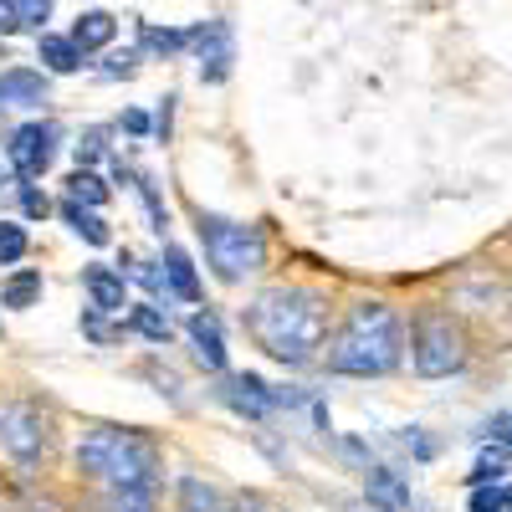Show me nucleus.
Wrapping results in <instances>:
<instances>
[{
    "label": "nucleus",
    "mask_w": 512,
    "mask_h": 512,
    "mask_svg": "<svg viewBox=\"0 0 512 512\" xmlns=\"http://www.w3.org/2000/svg\"><path fill=\"white\" fill-rule=\"evenodd\" d=\"M21 210H26L31 221H41V216H47V210H52V200H47V195H41V190H36V185L26 180V185H21Z\"/></svg>",
    "instance_id": "c756f323"
},
{
    "label": "nucleus",
    "mask_w": 512,
    "mask_h": 512,
    "mask_svg": "<svg viewBox=\"0 0 512 512\" xmlns=\"http://www.w3.org/2000/svg\"><path fill=\"white\" fill-rule=\"evenodd\" d=\"M62 221L88 241V246H108L113 241V231H108V221L98 216V210H88V205H77V200H62Z\"/></svg>",
    "instance_id": "6ab92c4d"
},
{
    "label": "nucleus",
    "mask_w": 512,
    "mask_h": 512,
    "mask_svg": "<svg viewBox=\"0 0 512 512\" xmlns=\"http://www.w3.org/2000/svg\"><path fill=\"white\" fill-rule=\"evenodd\" d=\"M190 47V31H175V26H154V21H144L139 26V57L149 52V57H180Z\"/></svg>",
    "instance_id": "a211bd4d"
},
{
    "label": "nucleus",
    "mask_w": 512,
    "mask_h": 512,
    "mask_svg": "<svg viewBox=\"0 0 512 512\" xmlns=\"http://www.w3.org/2000/svg\"><path fill=\"white\" fill-rule=\"evenodd\" d=\"M77 466L103 487H154L159 482V451L149 436L123 431V425H98L77 441Z\"/></svg>",
    "instance_id": "7ed1b4c3"
},
{
    "label": "nucleus",
    "mask_w": 512,
    "mask_h": 512,
    "mask_svg": "<svg viewBox=\"0 0 512 512\" xmlns=\"http://www.w3.org/2000/svg\"><path fill=\"white\" fill-rule=\"evenodd\" d=\"M169 118H175V98H164V108H159V118H154V134H159V139H169Z\"/></svg>",
    "instance_id": "e433bc0d"
},
{
    "label": "nucleus",
    "mask_w": 512,
    "mask_h": 512,
    "mask_svg": "<svg viewBox=\"0 0 512 512\" xmlns=\"http://www.w3.org/2000/svg\"><path fill=\"white\" fill-rule=\"evenodd\" d=\"M246 328L251 338L262 344L277 364L287 369H303L318 359L323 349V333H328V308L323 297L308 292V287H272L251 303L246 313Z\"/></svg>",
    "instance_id": "f257e3e1"
},
{
    "label": "nucleus",
    "mask_w": 512,
    "mask_h": 512,
    "mask_svg": "<svg viewBox=\"0 0 512 512\" xmlns=\"http://www.w3.org/2000/svg\"><path fill=\"white\" fill-rule=\"evenodd\" d=\"M364 497L379 512H410V482L395 466H364Z\"/></svg>",
    "instance_id": "9d476101"
},
{
    "label": "nucleus",
    "mask_w": 512,
    "mask_h": 512,
    "mask_svg": "<svg viewBox=\"0 0 512 512\" xmlns=\"http://www.w3.org/2000/svg\"><path fill=\"white\" fill-rule=\"evenodd\" d=\"M11 31H21V21H16V6H11V0H0V36H11Z\"/></svg>",
    "instance_id": "c9c22d12"
},
{
    "label": "nucleus",
    "mask_w": 512,
    "mask_h": 512,
    "mask_svg": "<svg viewBox=\"0 0 512 512\" xmlns=\"http://www.w3.org/2000/svg\"><path fill=\"white\" fill-rule=\"evenodd\" d=\"M507 472H512V451L492 441V451L477 456V466H472V477H466V482H472V487H487V482H497V477H507Z\"/></svg>",
    "instance_id": "4be33fe9"
},
{
    "label": "nucleus",
    "mask_w": 512,
    "mask_h": 512,
    "mask_svg": "<svg viewBox=\"0 0 512 512\" xmlns=\"http://www.w3.org/2000/svg\"><path fill=\"white\" fill-rule=\"evenodd\" d=\"M134 72H139V52H113V57H108V67H103V77H108V82L134 77Z\"/></svg>",
    "instance_id": "c85d7f7f"
},
{
    "label": "nucleus",
    "mask_w": 512,
    "mask_h": 512,
    "mask_svg": "<svg viewBox=\"0 0 512 512\" xmlns=\"http://www.w3.org/2000/svg\"><path fill=\"white\" fill-rule=\"evenodd\" d=\"M128 328L144 333L149 344H169V333H175V328H169V318H164L154 303H139V308H134V318H128Z\"/></svg>",
    "instance_id": "5701e85b"
},
{
    "label": "nucleus",
    "mask_w": 512,
    "mask_h": 512,
    "mask_svg": "<svg viewBox=\"0 0 512 512\" xmlns=\"http://www.w3.org/2000/svg\"><path fill=\"white\" fill-rule=\"evenodd\" d=\"M36 512H52V507H36Z\"/></svg>",
    "instance_id": "58836bf2"
},
{
    "label": "nucleus",
    "mask_w": 512,
    "mask_h": 512,
    "mask_svg": "<svg viewBox=\"0 0 512 512\" xmlns=\"http://www.w3.org/2000/svg\"><path fill=\"white\" fill-rule=\"evenodd\" d=\"M400 349H405L400 313L384 303H354L344 328L328 344V369L344 379H379L400 364Z\"/></svg>",
    "instance_id": "f03ea898"
},
{
    "label": "nucleus",
    "mask_w": 512,
    "mask_h": 512,
    "mask_svg": "<svg viewBox=\"0 0 512 512\" xmlns=\"http://www.w3.org/2000/svg\"><path fill=\"white\" fill-rule=\"evenodd\" d=\"M36 303H41V272L16 267L6 282H0V308H16V313H26V308H36Z\"/></svg>",
    "instance_id": "f3484780"
},
{
    "label": "nucleus",
    "mask_w": 512,
    "mask_h": 512,
    "mask_svg": "<svg viewBox=\"0 0 512 512\" xmlns=\"http://www.w3.org/2000/svg\"><path fill=\"white\" fill-rule=\"evenodd\" d=\"M0 451L16 456L21 466H31L41 451H47V420H41L36 405H21V400L0 405Z\"/></svg>",
    "instance_id": "423d86ee"
},
{
    "label": "nucleus",
    "mask_w": 512,
    "mask_h": 512,
    "mask_svg": "<svg viewBox=\"0 0 512 512\" xmlns=\"http://www.w3.org/2000/svg\"><path fill=\"white\" fill-rule=\"evenodd\" d=\"M36 57L47 62V72H77L82 62H88V57L77 52V41L72 36H57V31H41L36 36Z\"/></svg>",
    "instance_id": "dca6fc26"
},
{
    "label": "nucleus",
    "mask_w": 512,
    "mask_h": 512,
    "mask_svg": "<svg viewBox=\"0 0 512 512\" xmlns=\"http://www.w3.org/2000/svg\"><path fill=\"white\" fill-rule=\"evenodd\" d=\"M190 47H195V62H200V82H226L231 77V62H236V41H231V26L226 21H200L190 31Z\"/></svg>",
    "instance_id": "6e6552de"
},
{
    "label": "nucleus",
    "mask_w": 512,
    "mask_h": 512,
    "mask_svg": "<svg viewBox=\"0 0 512 512\" xmlns=\"http://www.w3.org/2000/svg\"><path fill=\"white\" fill-rule=\"evenodd\" d=\"M82 287H88V303H93L98 313H123V297H128L123 272H113V267H88V272H82Z\"/></svg>",
    "instance_id": "ddd939ff"
},
{
    "label": "nucleus",
    "mask_w": 512,
    "mask_h": 512,
    "mask_svg": "<svg viewBox=\"0 0 512 512\" xmlns=\"http://www.w3.org/2000/svg\"><path fill=\"white\" fill-rule=\"evenodd\" d=\"M134 185H139V195H144V205H149V221H154V231L164 236V226H169V210H164V200H159V190H154V180H144V175H139Z\"/></svg>",
    "instance_id": "cd10ccee"
},
{
    "label": "nucleus",
    "mask_w": 512,
    "mask_h": 512,
    "mask_svg": "<svg viewBox=\"0 0 512 512\" xmlns=\"http://www.w3.org/2000/svg\"><path fill=\"white\" fill-rule=\"evenodd\" d=\"M190 344H195V359H200L210 374L226 369V338H221V318H216V313H195V318H190Z\"/></svg>",
    "instance_id": "f8f14e48"
},
{
    "label": "nucleus",
    "mask_w": 512,
    "mask_h": 512,
    "mask_svg": "<svg viewBox=\"0 0 512 512\" xmlns=\"http://www.w3.org/2000/svg\"><path fill=\"white\" fill-rule=\"evenodd\" d=\"M108 512H154V487H108Z\"/></svg>",
    "instance_id": "b1692460"
},
{
    "label": "nucleus",
    "mask_w": 512,
    "mask_h": 512,
    "mask_svg": "<svg viewBox=\"0 0 512 512\" xmlns=\"http://www.w3.org/2000/svg\"><path fill=\"white\" fill-rule=\"evenodd\" d=\"M26 231L16 226V221H0V267H16L21 256H26Z\"/></svg>",
    "instance_id": "393cba45"
},
{
    "label": "nucleus",
    "mask_w": 512,
    "mask_h": 512,
    "mask_svg": "<svg viewBox=\"0 0 512 512\" xmlns=\"http://www.w3.org/2000/svg\"><path fill=\"white\" fill-rule=\"evenodd\" d=\"M16 6V21H21V31H41V21L52 16V6L57 0H11Z\"/></svg>",
    "instance_id": "a878e982"
},
{
    "label": "nucleus",
    "mask_w": 512,
    "mask_h": 512,
    "mask_svg": "<svg viewBox=\"0 0 512 512\" xmlns=\"http://www.w3.org/2000/svg\"><path fill=\"white\" fill-rule=\"evenodd\" d=\"M123 128H128V134H134V139H144L154 123H149V113H144V108H128V113H123Z\"/></svg>",
    "instance_id": "72a5a7b5"
},
{
    "label": "nucleus",
    "mask_w": 512,
    "mask_h": 512,
    "mask_svg": "<svg viewBox=\"0 0 512 512\" xmlns=\"http://www.w3.org/2000/svg\"><path fill=\"white\" fill-rule=\"evenodd\" d=\"M180 512H236V507H231L216 487H205V482L190 477V482L180 487Z\"/></svg>",
    "instance_id": "412c9836"
},
{
    "label": "nucleus",
    "mask_w": 512,
    "mask_h": 512,
    "mask_svg": "<svg viewBox=\"0 0 512 512\" xmlns=\"http://www.w3.org/2000/svg\"><path fill=\"white\" fill-rule=\"evenodd\" d=\"M221 400L236 415H251V420H267L277 410V390H272L262 374H236L231 384H221Z\"/></svg>",
    "instance_id": "1a4fd4ad"
},
{
    "label": "nucleus",
    "mask_w": 512,
    "mask_h": 512,
    "mask_svg": "<svg viewBox=\"0 0 512 512\" xmlns=\"http://www.w3.org/2000/svg\"><path fill=\"white\" fill-rule=\"evenodd\" d=\"M502 512H512V482L502 487Z\"/></svg>",
    "instance_id": "4c0bfd02"
},
{
    "label": "nucleus",
    "mask_w": 512,
    "mask_h": 512,
    "mask_svg": "<svg viewBox=\"0 0 512 512\" xmlns=\"http://www.w3.org/2000/svg\"><path fill=\"white\" fill-rule=\"evenodd\" d=\"M103 149H108V128H88V134H82V144H77V169L98 164Z\"/></svg>",
    "instance_id": "bb28decb"
},
{
    "label": "nucleus",
    "mask_w": 512,
    "mask_h": 512,
    "mask_svg": "<svg viewBox=\"0 0 512 512\" xmlns=\"http://www.w3.org/2000/svg\"><path fill=\"white\" fill-rule=\"evenodd\" d=\"M164 287L180 297V303H200V277H195V262L180 251V246H164Z\"/></svg>",
    "instance_id": "4468645a"
},
{
    "label": "nucleus",
    "mask_w": 512,
    "mask_h": 512,
    "mask_svg": "<svg viewBox=\"0 0 512 512\" xmlns=\"http://www.w3.org/2000/svg\"><path fill=\"white\" fill-rule=\"evenodd\" d=\"M47 103V72L11 67L0 72V108H41Z\"/></svg>",
    "instance_id": "9b49d317"
},
{
    "label": "nucleus",
    "mask_w": 512,
    "mask_h": 512,
    "mask_svg": "<svg viewBox=\"0 0 512 512\" xmlns=\"http://www.w3.org/2000/svg\"><path fill=\"white\" fill-rule=\"evenodd\" d=\"M410 364L420 379H446L466 364V338L446 313H420L410 333Z\"/></svg>",
    "instance_id": "39448f33"
},
{
    "label": "nucleus",
    "mask_w": 512,
    "mask_h": 512,
    "mask_svg": "<svg viewBox=\"0 0 512 512\" xmlns=\"http://www.w3.org/2000/svg\"><path fill=\"white\" fill-rule=\"evenodd\" d=\"M67 200L88 205V210H103V205H108V185L93 175V169H72V180H67Z\"/></svg>",
    "instance_id": "aec40b11"
},
{
    "label": "nucleus",
    "mask_w": 512,
    "mask_h": 512,
    "mask_svg": "<svg viewBox=\"0 0 512 512\" xmlns=\"http://www.w3.org/2000/svg\"><path fill=\"white\" fill-rule=\"evenodd\" d=\"M113 36H118V21H113L108 11H82L77 26H72V41H77L82 57H88V52H103Z\"/></svg>",
    "instance_id": "2eb2a0df"
},
{
    "label": "nucleus",
    "mask_w": 512,
    "mask_h": 512,
    "mask_svg": "<svg viewBox=\"0 0 512 512\" xmlns=\"http://www.w3.org/2000/svg\"><path fill=\"white\" fill-rule=\"evenodd\" d=\"M487 431H492V441H497V446H507V451H512V410H507V415H497V420L487 425Z\"/></svg>",
    "instance_id": "f704fd0d"
},
{
    "label": "nucleus",
    "mask_w": 512,
    "mask_h": 512,
    "mask_svg": "<svg viewBox=\"0 0 512 512\" xmlns=\"http://www.w3.org/2000/svg\"><path fill=\"white\" fill-rule=\"evenodd\" d=\"M82 333H88L93 344H113V328L103 323V313H98V308H88V313H82Z\"/></svg>",
    "instance_id": "7c9ffc66"
},
{
    "label": "nucleus",
    "mask_w": 512,
    "mask_h": 512,
    "mask_svg": "<svg viewBox=\"0 0 512 512\" xmlns=\"http://www.w3.org/2000/svg\"><path fill=\"white\" fill-rule=\"evenodd\" d=\"M472 512H502V487H472Z\"/></svg>",
    "instance_id": "2f4dec72"
},
{
    "label": "nucleus",
    "mask_w": 512,
    "mask_h": 512,
    "mask_svg": "<svg viewBox=\"0 0 512 512\" xmlns=\"http://www.w3.org/2000/svg\"><path fill=\"white\" fill-rule=\"evenodd\" d=\"M400 441H405V451H410L415 461H431V456H436V441H425L420 431H405Z\"/></svg>",
    "instance_id": "473e14b6"
},
{
    "label": "nucleus",
    "mask_w": 512,
    "mask_h": 512,
    "mask_svg": "<svg viewBox=\"0 0 512 512\" xmlns=\"http://www.w3.org/2000/svg\"><path fill=\"white\" fill-rule=\"evenodd\" d=\"M200 241H205L210 272H216L221 282H246L267 262L262 226H241V221H226V216H200Z\"/></svg>",
    "instance_id": "20e7f679"
},
{
    "label": "nucleus",
    "mask_w": 512,
    "mask_h": 512,
    "mask_svg": "<svg viewBox=\"0 0 512 512\" xmlns=\"http://www.w3.org/2000/svg\"><path fill=\"white\" fill-rule=\"evenodd\" d=\"M57 123H21L16 134H11V144H6V159H11V169H16V180H41L52 169V159H57Z\"/></svg>",
    "instance_id": "0eeeda50"
}]
</instances>
